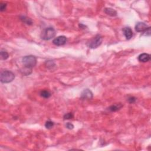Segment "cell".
Masks as SVG:
<instances>
[{
  "label": "cell",
  "instance_id": "3",
  "mask_svg": "<svg viewBox=\"0 0 151 151\" xmlns=\"http://www.w3.org/2000/svg\"><path fill=\"white\" fill-rule=\"evenodd\" d=\"M56 32L53 27H47L41 32L40 37L44 40H49L55 37Z\"/></svg>",
  "mask_w": 151,
  "mask_h": 151
},
{
  "label": "cell",
  "instance_id": "19",
  "mask_svg": "<svg viewBox=\"0 0 151 151\" xmlns=\"http://www.w3.org/2000/svg\"><path fill=\"white\" fill-rule=\"evenodd\" d=\"M66 127L69 129H73L74 128V125L72 124H71V123L68 122L66 125Z\"/></svg>",
  "mask_w": 151,
  "mask_h": 151
},
{
  "label": "cell",
  "instance_id": "7",
  "mask_svg": "<svg viewBox=\"0 0 151 151\" xmlns=\"http://www.w3.org/2000/svg\"><path fill=\"white\" fill-rule=\"evenodd\" d=\"M148 28V27L146 24L144 23V22H139L136 24V26H135V30L137 32H145L146 29Z\"/></svg>",
  "mask_w": 151,
  "mask_h": 151
},
{
  "label": "cell",
  "instance_id": "14",
  "mask_svg": "<svg viewBox=\"0 0 151 151\" xmlns=\"http://www.w3.org/2000/svg\"><path fill=\"white\" fill-rule=\"evenodd\" d=\"M9 57V54L5 50H1V58L2 60H6Z\"/></svg>",
  "mask_w": 151,
  "mask_h": 151
},
{
  "label": "cell",
  "instance_id": "9",
  "mask_svg": "<svg viewBox=\"0 0 151 151\" xmlns=\"http://www.w3.org/2000/svg\"><path fill=\"white\" fill-rule=\"evenodd\" d=\"M138 60L139 62H143V63L147 62L150 60V55L147 53L141 54L139 55Z\"/></svg>",
  "mask_w": 151,
  "mask_h": 151
},
{
  "label": "cell",
  "instance_id": "11",
  "mask_svg": "<svg viewBox=\"0 0 151 151\" xmlns=\"http://www.w3.org/2000/svg\"><path fill=\"white\" fill-rule=\"evenodd\" d=\"M123 106L121 104H116V105H114L111 106L109 107V110H110L111 112H116V111L119 110V109L122 108Z\"/></svg>",
  "mask_w": 151,
  "mask_h": 151
},
{
  "label": "cell",
  "instance_id": "15",
  "mask_svg": "<svg viewBox=\"0 0 151 151\" xmlns=\"http://www.w3.org/2000/svg\"><path fill=\"white\" fill-rule=\"evenodd\" d=\"M54 125V122H52V121L48 120L47 121L46 124H45V127H46L47 129H50L53 127Z\"/></svg>",
  "mask_w": 151,
  "mask_h": 151
},
{
  "label": "cell",
  "instance_id": "5",
  "mask_svg": "<svg viewBox=\"0 0 151 151\" xmlns=\"http://www.w3.org/2000/svg\"><path fill=\"white\" fill-rule=\"evenodd\" d=\"M67 41V39L66 37L64 36H58L53 40V44L57 46H61L65 45Z\"/></svg>",
  "mask_w": 151,
  "mask_h": 151
},
{
  "label": "cell",
  "instance_id": "4",
  "mask_svg": "<svg viewBox=\"0 0 151 151\" xmlns=\"http://www.w3.org/2000/svg\"><path fill=\"white\" fill-rule=\"evenodd\" d=\"M102 40H103V38L102 36L99 34H98L95 37H93L92 39L90 40L89 42L87 43V45L90 48H96L101 45Z\"/></svg>",
  "mask_w": 151,
  "mask_h": 151
},
{
  "label": "cell",
  "instance_id": "20",
  "mask_svg": "<svg viewBox=\"0 0 151 151\" xmlns=\"http://www.w3.org/2000/svg\"><path fill=\"white\" fill-rule=\"evenodd\" d=\"M135 101H136V98H134V97H130V98H128V102L130 103H135Z\"/></svg>",
  "mask_w": 151,
  "mask_h": 151
},
{
  "label": "cell",
  "instance_id": "16",
  "mask_svg": "<svg viewBox=\"0 0 151 151\" xmlns=\"http://www.w3.org/2000/svg\"><path fill=\"white\" fill-rule=\"evenodd\" d=\"M46 64H47V67L50 69H53V67H54L55 66V63H54L53 61H51H51H47Z\"/></svg>",
  "mask_w": 151,
  "mask_h": 151
},
{
  "label": "cell",
  "instance_id": "2",
  "mask_svg": "<svg viewBox=\"0 0 151 151\" xmlns=\"http://www.w3.org/2000/svg\"><path fill=\"white\" fill-rule=\"evenodd\" d=\"M15 79V74L11 71L3 70L0 74V80L3 83H8L13 81Z\"/></svg>",
  "mask_w": 151,
  "mask_h": 151
},
{
  "label": "cell",
  "instance_id": "13",
  "mask_svg": "<svg viewBox=\"0 0 151 151\" xmlns=\"http://www.w3.org/2000/svg\"><path fill=\"white\" fill-rule=\"evenodd\" d=\"M40 96L44 98L48 99L51 96V93L48 90H42L40 92Z\"/></svg>",
  "mask_w": 151,
  "mask_h": 151
},
{
  "label": "cell",
  "instance_id": "17",
  "mask_svg": "<svg viewBox=\"0 0 151 151\" xmlns=\"http://www.w3.org/2000/svg\"><path fill=\"white\" fill-rule=\"evenodd\" d=\"M73 117H74V116H73V114L72 113H66L64 115L63 118L65 120H68V119H72Z\"/></svg>",
  "mask_w": 151,
  "mask_h": 151
},
{
  "label": "cell",
  "instance_id": "8",
  "mask_svg": "<svg viewBox=\"0 0 151 151\" xmlns=\"http://www.w3.org/2000/svg\"><path fill=\"white\" fill-rule=\"evenodd\" d=\"M124 36L127 40H130L133 36V32L130 27H125L123 29Z\"/></svg>",
  "mask_w": 151,
  "mask_h": 151
},
{
  "label": "cell",
  "instance_id": "6",
  "mask_svg": "<svg viewBox=\"0 0 151 151\" xmlns=\"http://www.w3.org/2000/svg\"><path fill=\"white\" fill-rule=\"evenodd\" d=\"M93 95L92 91L88 88L84 89L81 92V98L82 99H91L93 98Z\"/></svg>",
  "mask_w": 151,
  "mask_h": 151
},
{
  "label": "cell",
  "instance_id": "1",
  "mask_svg": "<svg viewBox=\"0 0 151 151\" xmlns=\"http://www.w3.org/2000/svg\"><path fill=\"white\" fill-rule=\"evenodd\" d=\"M22 62L25 68L32 70L33 67L35 66L37 64V58L32 55H26L22 58Z\"/></svg>",
  "mask_w": 151,
  "mask_h": 151
},
{
  "label": "cell",
  "instance_id": "10",
  "mask_svg": "<svg viewBox=\"0 0 151 151\" xmlns=\"http://www.w3.org/2000/svg\"><path fill=\"white\" fill-rule=\"evenodd\" d=\"M104 11H105V13L106 14L110 15V16L112 17H115L117 14L116 10L112 9V8H106L104 10Z\"/></svg>",
  "mask_w": 151,
  "mask_h": 151
},
{
  "label": "cell",
  "instance_id": "12",
  "mask_svg": "<svg viewBox=\"0 0 151 151\" xmlns=\"http://www.w3.org/2000/svg\"><path fill=\"white\" fill-rule=\"evenodd\" d=\"M20 20L22 21L24 23H25L27 25H32L33 24L32 20H31L29 18H28L27 17L25 16H21L20 17Z\"/></svg>",
  "mask_w": 151,
  "mask_h": 151
},
{
  "label": "cell",
  "instance_id": "18",
  "mask_svg": "<svg viewBox=\"0 0 151 151\" xmlns=\"http://www.w3.org/2000/svg\"><path fill=\"white\" fill-rule=\"evenodd\" d=\"M7 8V4L4 3H1V6H0V10L1 11H4L6 10Z\"/></svg>",
  "mask_w": 151,
  "mask_h": 151
}]
</instances>
